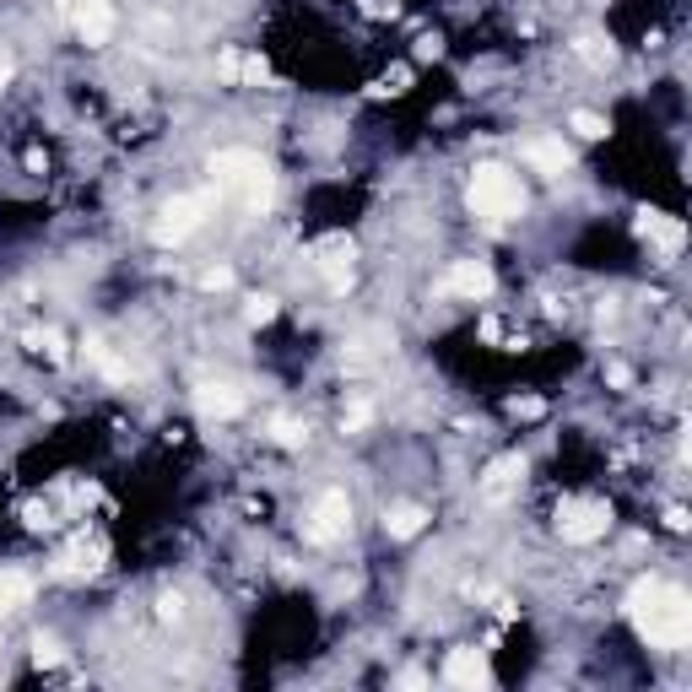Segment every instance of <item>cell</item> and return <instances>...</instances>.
Returning <instances> with one entry per match:
<instances>
[{
  "label": "cell",
  "instance_id": "cb8c5ba5",
  "mask_svg": "<svg viewBox=\"0 0 692 692\" xmlns=\"http://www.w3.org/2000/svg\"><path fill=\"white\" fill-rule=\"evenodd\" d=\"M406 87H411V71H406V65H395L390 76H379V82H374V92H384V98H401Z\"/></svg>",
  "mask_w": 692,
  "mask_h": 692
},
{
  "label": "cell",
  "instance_id": "52a82bcc",
  "mask_svg": "<svg viewBox=\"0 0 692 692\" xmlns=\"http://www.w3.org/2000/svg\"><path fill=\"white\" fill-rule=\"evenodd\" d=\"M633 228H638V238H644V244L665 249V255H676V249L687 244V228L671 217V211H649V206H644V211H638V222H633Z\"/></svg>",
  "mask_w": 692,
  "mask_h": 692
},
{
  "label": "cell",
  "instance_id": "ba28073f",
  "mask_svg": "<svg viewBox=\"0 0 692 692\" xmlns=\"http://www.w3.org/2000/svg\"><path fill=\"white\" fill-rule=\"evenodd\" d=\"M444 676H449L455 687H471V692H487V687H492V665H487L482 649H449Z\"/></svg>",
  "mask_w": 692,
  "mask_h": 692
},
{
  "label": "cell",
  "instance_id": "44dd1931",
  "mask_svg": "<svg viewBox=\"0 0 692 692\" xmlns=\"http://www.w3.org/2000/svg\"><path fill=\"white\" fill-rule=\"evenodd\" d=\"M271 438H276V444H282V449H298L303 438H309V428H303V422H292V417H276Z\"/></svg>",
  "mask_w": 692,
  "mask_h": 692
},
{
  "label": "cell",
  "instance_id": "d4e9b609",
  "mask_svg": "<svg viewBox=\"0 0 692 692\" xmlns=\"http://www.w3.org/2000/svg\"><path fill=\"white\" fill-rule=\"evenodd\" d=\"M33 660H38V665H55V660H60V644L38 633V638H33Z\"/></svg>",
  "mask_w": 692,
  "mask_h": 692
},
{
  "label": "cell",
  "instance_id": "30bf717a",
  "mask_svg": "<svg viewBox=\"0 0 692 692\" xmlns=\"http://www.w3.org/2000/svg\"><path fill=\"white\" fill-rule=\"evenodd\" d=\"M195 406H201V417L228 422V417L244 411V390H238V384H222V379H206L201 390H195Z\"/></svg>",
  "mask_w": 692,
  "mask_h": 692
},
{
  "label": "cell",
  "instance_id": "83f0119b",
  "mask_svg": "<svg viewBox=\"0 0 692 692\" xmlns=\"http://www.w3.org/2000/svg\"><path fill=\"white\" fill-rule=\"evenodd\" d=\"M368 417H374V406H363V401H357L352 411H346V433H357V428H368Z\"/></svg>",
  "mask_w": 692,
  "mask_h": 692
},
{
  "label": "cell",
  "instance_id": "d6986e66",
  "mask_svg": "<svg viewBox=\"0 0 692 692\" xmlns=\"http://www.w3.org/2000/svg\"><path fill=\"white\" fill-rule=\"evenodd\" d=\"M28 346H33V352H44L49 363H65V357H71V352H65L60 330H28Z\"/></svg>",
  "mask_w": 692,
  "mask_h": 692
},
{
  "label": "cell",
  "instance_id": "6da1fadb",
  "mask_svg": "<svg viewBox=\"0 0 692 692\" xmlns=\"http://www.w3.org/2000/svg\"><path fill=\"white\" fill-rule=\"evenodd\" d=\"M628 617H633L638 638H649L655 649H687L692 644V595L682 584L638 579L628 590Z\"/></svg>",
  "mask_w": 692,
  "mask_h": 692
},
{
  "label": "cell",
  "instance_id": "ffe728a7",
  "mask_svg": "<svg viewBox=\"0 0 692 692\" xmlns=\"http://www.w3.org/2000/svg\"><path fill=\"white\" fill-rule=\"evenodd\" d=\"M574 130H579L584 141H606L611 119H601V114H590V109H579V114H574Z\"/></svg>",
  "mask_w": 692,
  "mask_h": 692
},
{
  "label": "cell",
  "instance_id": "3957f363",
  "mask_svg": "<svg viewBox=\"0 0 692 692\" xmlns=\"http://www.w3.org/2000/svg\"><path fill=\"white\" fill-rule=\"evenodd\" d=\"M465 201H471L476 217H487V222H514L519 211H525V190H519V179L509 168H498V163H482L471 173V190H465Z\"/></svg>",
  "mask_w": 692,
  "mask_h": 692
},
{
  "label": "cell",
  "instance_id": "4316f807",
  "mask_svg": "<svg viewBox=\"0 0 692 692\" xmlns=\"http://www.w3.org/2000/svg\"><path fill=\"white\" fill-rule=\"evenodd\" d=\"M438 55H444V38H438V33H422V38H417V60H438Z\"/></svg>",
  "mask_w": 692,
  "mask_h": 692
},
{
  "label": "cell",
  "instance_id": "2e32d148",
  "mask_svg": "<svg viewBox=\"0 0 692 692\" xmlns=\"http://www.w3.org/2000/svg\"><path fill=\"white\" fill-rule=\"evenodd\" d=\"M574 55H579L584 65H595V71H606V65L617 60V44H611L606 33H584L579 44H574Z\"/></svg>",
  "mask_w": 692,
  "mask_h": 692
},
{
  "label": "cell",
  "instance_id": "277c9868",
  "mask_svg": "<svg viewBox=\"0 0 692 692\" xmlns=\"http://www.w3.org/2000/svg\"><path fill=\"white\" fill-rule=\"evenodd\" d=\"M606 525H611V509L601 498H563V503H557V536L574 541V547L601 541Z\"/></svg>",
  "mask_w": 692,
  "mask_h": 692
},
{
  "label": "cell",
  "instance_id": "9a60e30c",
  "mask_svg": "<svg viewBox=\"0 0 692 692\" xmlns=\"http://www.w3.org/2000/svg\"><path fill=\"white\" fill-rule=\"evenodd\" d=\"M422 525H428V509H417V503H395V509L384 514V530H390L395 541H411Z\"/></svg>",
  "mask_w": 692,
  "mask_h": 692
},
{
  "label": "cell",
  "instance_id": "603a6c76",
  "mask_svg": "<svg viewBox=\"0 0 692 692\" xmlns=\"http://www.w3.org/2000/svg\"><path fill=\"white\" fill-rule=\"evenodd\" d=\"M244 319H249V325H271V319H276V298H265V292H255V298L244 303Z\"/></svg>",
  "mask_w": 692,
  "mask_h": 692
},
{
  "label": "cell",
  "instance_id": "e0dca14e",
  "mask_svg": "<svg viewBox=\"0 0 692 692\" xmlns=\"http://www.w3.org/2000/svg\"><path fill=\"white\" fill-rule=\"evenodd\" d=\"M28 595H33V579L17 574V568H6V574H0V617L17 611V606H28Z\"/></svg>",
  "mask_w": 692,
  "mask_h": 692
},
{
  "label": "cell",
  "instance_id": "8992f818",
  "mask_svg": "<svg viewBox=\"0 0 692 692\" xmlns=\"http://www.w3.org/2000/svg\"><path fill=\"white\" fill-rule=\"evenodd\" d=\"M346 530H352V503H346V492H319V503L309 514V541L330 547V541H341Z\"/></svg>",
  "mask_w": 692,
  "mask_h": 692
},
{
  "label": "cell",
  "instance_id": "5bb4252c",
  "mask_svg": "<svg viewBox=\"0 0 692 692\" xmlns=\"http://www.w3.org/2000/svg\"><path fill=\"white\" fill-rule=\"evenodd\" d=\"M519 476H525V455H498L487 465V476H482V487L492 492V498H503V492H509Z\"/></svg>",
  "mask_w": 692,
  "mask_h": 692
},
{
  "label": "cell",
  "instance_id": "4fadbf2b",
  "mask_svg": "<svg viewBox=\"0 0 692 692\" xmlns=\"http://www.w3.org/2000/svg\"><path fill=\"white\" fill-rule=\"evenodd\" d=\"M76 33H82L87 44H109V33H114L109 0H82V6H76Z\"/></svg>",
  "mask_w": 692,
  "mask_h": 692
},
{
  "label": "cell",
  "instance_id": "f546056e",
  "mask_svg": "<svg viewBox=\"0 0 692 692\" xmlns=\"http://www.w3.org/2000/svg\"><path fill=\"white\" fill-rule=\"evenodd\" d=\"M184 617V601L179 595H163V622H179Z\"/></svg>",
  "mask_w": 692,
  "mask_h": 692
},
{
  "label": "cell",
  "instance_id": "7402d4cb",
  "mask_svg": "<svg viewBox=\"0 0 692 692\" xmlns=\"http://www.w3.org/2000/svg\"><path fill=\"white\" fill-rule=\"evenodd\" d=\"M541 411H547V401H541V395H514V401H509V417H514V422H536Z\"/></svg>",
  "mask_w": 692,
  "mask_h": 692
},
{
  "label": "cell",
  "instance_id": "484cf974",
  "mask_svg": "<svg viewBox=\"0 0 692 692\" xmlns=\"http://www.w3.org/2000/svg\"><path fill=\"white\" fill-rule=\"evenodd\" d=\"M201 282H206V292H228L233 287V271H228V265H211Z\"/></svg>",
  "mask_w": 692,
  "mask_h": 692
},
{
  "label": "cell",
  "instance_id": "f1b7e54d",
  "mask_svg": "<svg viewBox=\"0 0 692 692\" xmlns=\"http://www.w3.org/2000/svg\"><path fill=\"white\" fill-rule=\"evenodd\" d=\"M606 384H617V390H628V384H633V374H628V368H622V363H606Z\"/></svg>",
  "mask_w": 692,
  "mask_h": 692
},
{
  "label": "cell",
  "instance_id": "8fae6325",
  "mask_svg": "<svg viewBox=\"0 0 692 692\" xmlns=\"http://www.w3.org/2000/svg\"><path fill=\"white\" fill-rule=\"evenodd\" d=\"M444 292H455V298H487L492 292V271L482 260H460V265H449V276H444Z\"/></svg>",
  "mask_w": 692,
  "mask_h": 692
},
{
  "label": "cell",
  "instance_id": "7c38bea8",
  "mask_svg": "<svg viewBox=\"0 0 692 692\" xmlns=\"http://www.w3.org/2000/svg\"><path fill=\"white\" fill-rule=\"evenodd\" d=\"M314 255H319V271L330 276V287H336V292L352 282V238H319Z\"/></svg>",
  "mask_w": 692,
  "mask_h": 692
},
{
  "label": "cell",
  "instance_id": "9c48e42d",
  "mask_svg": "<svg viewBox=\"0 0 692 692\" xmlns=\"http://www.w3.org/2000/svg\"><path fill=\"white\" fill-rule=\"evenodd\" d=\"M525 163L536 173H547V179H563L574 168V152L563 146V136H536V141H525Z\"/></svg>",
  "mask_w": 692,
  "mask_h": 692
},
{
  "label": "cell",
  "instance_id": "4dcf8cb0",
  "mask_svg": "<svg viewBox=\"0 0 692 692\" xmlns=\"http://www.w3.org/2000/svg\"><path fill=\"white\" fill-rule=\"evenodd\" d=\"M11 82V55H0V87Z\"/></svg>",
  "mask_w": 692,
  "mask_h": 692
},
{
  "label": "cell",
  "instance_id": "ac0fdd59",
  "mask_svg": "<svg viewBox=\"0 0 692 692\" xmlns=\"http://www.w3.org/2000/svg\"><path fill=\"white\" fill-rule=\"evenodd\" d=\"M87 357L103 368V379H114V384H130V363H125V357H114L103 341H87Z\"/></svg>",
  "mask_w": 692,
  "mask_h": 692
},
{
  "label": "cell",
  "instance_id": "7a4b0ae2",
  "mask_svg": "<svg viewBox=\"0 0 692 692\" xmlns=\"http://www.w3.org/2000/svg\"><path fill=\"white\" fill-rule=\"evenodd\" d=\"M211 184H217V195H233L244 211H265L276 201V173L249 146H228L211 157Z\"/></svg>",
  "mask_w": 692,
  "mask_h": 692
},
{
  "label": "cell",
  "instance_id": "5b68a950",
  "mask_svg": "<svg viewBox=\"0 0 692 692\" xmlns=\"http://www.w3.org/2000/svg\"><path fill=\"white\" fill-rule=\"evenodd\" d=\"M206 195H173V201L157 211V222H152V238L163 249H173V244H184V238H190L195 228H201L206 222Z\"/></svg>",
  "mask_w": 692,
  "mask_h": 692
}]
</instances>
